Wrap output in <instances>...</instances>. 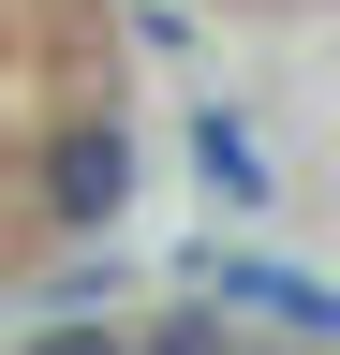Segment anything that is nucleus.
Segmentation results:
<instances>
[{
  "mask_svg": "<svg viewBox=\"0 0 340 355\" xmlns=\"http://www.w3.org/2000/svg\"><path fill=\"white\" fill-rule=\"evenodd\" d=\"M30 207L60 222V237H118L134 222V119H60L45 133V163H30Z\"/></svg>",
  "mask_w": 340,
  "mask_h": 355,
  "instance_id": "1",
  "label": "nucleus"
},
{
  "mask_svg": "<svg viewBox=\"0 0 340 355\" xmlns=\"http://www.w3.org/2000/svg\"><path fill=\"white\" fill-rule=\"evenodd\" d=\"M207 296L251 311V326H281V340H325L340 355V296L311 282V266H281V252H207Z\"/></svg>",
  "mask_w": 340,
  "mask_h": 355,
  "instance_id": "2",
  "label": "nucleus"
},
{
  "mask_svg": "<svg viewBox=\"0 0 340 355\" xmlns=\"http://www.w3.org/2000/svg\"><path fill=\"white\" fill-rule=\"evenodd\" d=\"M193 178H207L222 207H267V193H281V178H267V133H251L237 104H193Z\"/></svg>",
  "mask_w": 340,
  "mask_h": 355,
  "instance_id": "3",
  "label": "nucleus"
},
{
  "mask_svg": "<svg viewBox=\"0 0 340 355\" xmlns=\"http://www.w3.org/2000/svg\"><path fill=\"white\" fill-rule=\"evenodd\" d=\"M134 355H237V311H222V296H178V311L134 326Z\"/></svg>",
  "mask_w": 340,
  "mask_h": 355,
  "instance_id": "4",
  "label": "nucleus"
},
{
  "mask_svg": "<svg viewBox=\"0 0 340 355\" xmlns=\"http://www.w3.org/2000/svg\"><path fill=\"white\" fill-rule=\"evenodd\" d=\"M15 355H134V326H89V311H45Z\"/></svg>",
  "mask_w": 340,
  "mask_h": 355,
  "instance_id": "5",
  "label": "nucleus"
}]
</instances>
